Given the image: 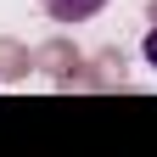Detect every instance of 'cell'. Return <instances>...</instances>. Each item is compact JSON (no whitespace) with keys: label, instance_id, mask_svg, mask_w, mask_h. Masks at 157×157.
<instances>
[{"label":"cell","instance_id":"obj_1","mask_svg":"<svg viewBox=\"0 0 157 157\" xmlns=\"http://www.w3.org/2000/svg\"><path fill=\"white\" fill-rule=\"evenodd\" d=\"M39 6H45L56 23H84V17H95L107 0H39Z\"/></svg>","mask_w":157,"mask_h":157},{"label":"cell","instance_id":"obj_2","mask_svg":"<svg viewBox=\"0 0 157 157\" xmlns=\"http://www.w3.org/2000/svg\"><path fill=\"white\" fill-rule=\"evenodd\" d=\"M140 51H146V62H151V67H157V28H151V34H146V39H140Z\"/></svg>","mask_w":157,"mask_h":157}]
</instances>
